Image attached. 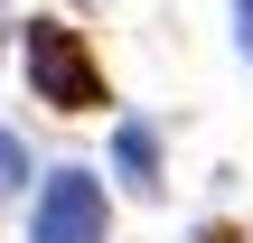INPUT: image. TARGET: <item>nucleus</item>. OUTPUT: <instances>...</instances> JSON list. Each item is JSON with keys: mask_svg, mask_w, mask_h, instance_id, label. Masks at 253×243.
<instances>
[{"mask_svg": "<svg viewBox=\"0 0 253 243\" xmlns=\"http://www.w3.org/2000/svg\"><path fill=\"white\" fill-rule=\"evenodd\" d=\"M113 159H122L131 197H160V140H150L141 122H122V131H113Z\"/></svg>", "mask_w": 253, "mask_h": 243, "instance_id": "3", "label": "nucleus"}, {"mask_svg": "<svg viewBox=\"0 0 253 243\" xmlns=\"http://www.w3.org/2000/svg\"><path fill=\"white\" fill-rule=\"evenodd\" d=\"M19 178H28V150H19V140H9V131H0V197H9V187H19Z\"/></svg>", "mask_w": 253, "mask_h": 243, "instance_id": "4", "label": "nucleus"}, {"mask_svg": "<svg viewBox=\"0 0 253 243\" xmlns=\"http://www.w3.org/2000/svg\"><path fill=\"white\" fill-rule=\"evenodd\" d=\"M19 56H28V84H38V103H56V112H94V103H103V66L84 56V37H75L66 19H28Z\"/></svg>", "mask_w": 253, "mask_h": 243, "instance_id": "1", "label": "nucleus"}, {"mask_svg": "<svg viewBox=\"0 0 253 243\" xmlns=\"http://www.w3.org/2000/svg\"><path fill=\"white\" fill-rule=\"evenodd\" d=\"M28 243H103V187H94L84 169H56V178L38 187Z\"/></svg>", "mask_w": 253, "mask_h": 243, "instance_id": "2", "label": "nucleus"}, {"mask_svg": "<svg viewBox=\"0 0 253 243\" xmlns=\"http://www.w3.org/2000/svg\"><path fill=\"white\" fill-rule=\"evenodd\" d=\"M235 37H244V56H253V0H235Z\"/></svg>", "mask_w": 253, "mask_h": 243, "instance_id": "5", "label": "nucleus"}]
</instances>
